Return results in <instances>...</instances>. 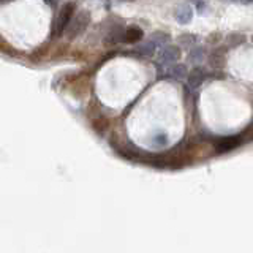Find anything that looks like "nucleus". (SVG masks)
Here are the masks:
<instances>
[{"label": "nucleus", "instance_id": "f257e3e1", "mask_svg": "<svg viewBox=\"0 0 253 253\" xmlns=\"http://www.w3.org/2000/svg\"><path fill=\"white\" fill-rule=\"evenodd\" d=\"M89 24H90V13L87 10L79 11L78 14H75V18H71V21L68 24V27L65 30L67 38L68 40L78 38L83 32H85V29L89 27Z\"/></svg>", "mask_w": 253, "mask_h": 253}, {"label": "nucleus", "instance_id": "f03ea898", "mask_svg": "<svg viewBox=\"0 0 253 253\" xmlns=\"http://www.w3.org/2000/svg\"><path fill=\"white\" fill-rule=\"evenodd\" d=\"M75 14V3L73 2H68L62 6L60 13L57 14V19H55V24H54V37L59 38L60 35L65 34V30L68 27V24L71 21Z\"/></svg>", "mask_w": 253, "mask_h": 253}, {"label": "nucleus", "instance_id": "7ed1b4c3", "mask_svg": "<svg viewBox=\"0 0 253 253\" xmlns=\"http://www.w3.org/2000/svg\"><path fill=\"white\" fill-rule=\"evenodd\" d=\"M244 142L242 134H233V136H221L215 139V150L218 154L229 152V150H234L236 147H239Z\"/></svg>", "mask_w": 253, "mask_h": 253}, {"label": "nucleus", "instance_id": "20e7f679", "mask_svg": "<svg viewBox=\"0 0 253 253\" xmlns=\"http://www.w3.org/2000/svg\"><path fill=\"white\" fill-rule=\"evenodd\" d=\"M180 47L179 46H174V44H168V46H163L162 51L158 52V60L162 63H174L180 59Z\"/></svg>", "mask_w": 253, "mask_h": 253}, {"label": "nucleus", "instance_id": "39448f33", "mask_svg": "<svg viewBox=\"0 0 253 253\" xmlns=\"http://www.w3.org/2000/svg\"><path fill=\"white\" fill-rule=\"evenodd\" d=\"M174 18L182 26H187V24L192 22L193 19V8L188 3H182L176 8V13H174Z\"/></svg>", "mask_w": 253, "mask_h": 253}, {"label": "nucleus", "instance_id": "423d86ee", "mask_svg": "<svg viewBox=\"0 0 253 253\" xmlns=\"http://www.w3.org/2000/svg\"><path fill=\"white\" fill-rule=\"evenodd\" d=\"M206 79V71L201 67H195L190 73L187 75V83L190 89H198Z\"/></svg>", "mask_w": 253, "mask_h": 253}, {"label": "nucleus", "instance_id": "0eeeda50", "mask_svg": "<svg viewBox=\"0 0 253 253\" xmlns=\"http://www.w3.org/2000/svg\"><path fill=\"white\" fill-rule=\"evenodd\" d=\"M142 37H144V32H142L141 27L130 26L124 34V42H126V43H139L142 40Z\"/></svg>", "mask_w": 253, "mask_h": 253}, {"label": "nucleus", "instance_id": "6e6552de", "mask_svg": "<svg viewBox=\"0 0 253 253\" xmlns=\"http://www.w3.org/2000/svg\"><path fill=\"white\" fill-rule=\"evenodd\" d=\"M226 49L225 47H218V49H213L209 55V63L213 68H221L225 65V59H226Z\"/></svg>", "mask_w": 253, "mask_h": 253}, {"label": "nucleus", "instance_id": "1a4fd4ad", "mask_svg": "<svg viewBox=\"0 0 253 253\" xmlns=\"http://www.w3.org/2000/svg\"><path fill=\"white\" fill-rule=\"evenodd\" d=\"M188 71H187V67L184 63H176V65H172L169 68V76L171 78H176V79H184L187 78Z\"/></svg>", "mask_w": 253, "mask_h": 253}, {"label": "nucleus", "instance_id": "9d476101", "mask_svg": "<svg viewBox=\"0 0 253 253\" xmlns=\"http://www.w3.org/2000/svg\"><path fill=\"white\" fill-rule=\"evenodd\" d=\"M245 42V35L244 34H239V32H231L228 37H226V44L229 47H236L239 46Z\"/></svg>", "mask_w": 253, "mask_h": 253}, {"label": "nucleus", "instance_id": "9b49d317", "mask_svg": "<svg viewBox=\"0 0 253 253\" xmlns=\"http://www.w3.org/2000/svg\"><path fill=\"white\" fill-rule=\"evenodd\" d=\"M169 40H171V37H169V34H166V32H155V34H152V37H150V42H152L155 46H165Z\"/></svg>", "mask_w": 253, "mask_h": 253}, {"label": "nucleus", "instance_id": "f8f14e48", "mask_svg": "<svg viewBox=\"0 0 253 253\" xmlns=\"http://www.w3.org/2000/svg\"><path fill=\"white\" fill-rule=\"evenodd\" d=\"M204 47H195V49H192V52L188 54V60L195 63V65H200V63L204 60Z\"/></svg>", "mask_w": 253, "mask_h": 253}, {"label": "nucleus", "instance_id": "ddd939ff", "mask_svg": "<svg viewBox=\"0 0 253 253\" xmlns=\"http://www.w3.org/2000/svg\"><path fill=\"white\" fill-rule=\"evenodd\" d=\"M138 52H139L141 55H146V57H149V55H152V54L155 52V44H154L152 42H147V43L141 44V46L138 47Z\"/></svg>", "mask_w": 253, "mask_h": 253}, {"label": "nucleus", "instance_id": "4468645a", "mask_svg": "<svg viewBox=\"0 0 253 253\" xmlns=\"http://www.w3.org/2000/svg\"><path fill=\"white\" fill-rule=\"evenodd\" d=\"M179 42H180V44H184V46H192V44L196 43V37L195 35H190V34L180 35L179 37Z\"/></svg>", "mask_w": 253, "mask_h": 253}, {"label": "nucleus", "instance_id": "2eb2a0df", "mask_svg": "<svg viewBox=\"0 0 253 253\" xmlns=\"http://www.w3.org/2000/svg\"><path fill=\"white\" fill-rule=\"evenodd\" d=\"M155 144L157 146H166L168 144V136L165 133H158L155 136Z\"/></svg>", "mask_w": 253, "mask_h": 253}, {"label": "nucleus", "instance_id": "dca6fc26", "mask_svg": "<svg viewBox=\"0 0 253 253\" xmlns=\"http://www.w3.org/2000/svg\"><path fill=\"white\" fill-rule=\"evenodd\" d=\"M228 2H233V3H242V5H252L253 0H228Z\"/></svg>", "mask_w": 253, "mask_h": 253}, {"label": "nucleus", "instance_id": "f3484780", "mask_svg": "<svg viewBox=\"0 0 253 253\" xmlns=\"http://www.w3.org/2000/svg\"><path fill=\"white\" fill-rule=\"evenodd\" d=\"M8 2V0H0V5H2V3H6Z\"/></svg>", "mask_w": 253, "mask_h": 253}, {"label": "nucleus", "instance_id": "a211bd4d", "mask_svg": "<svg viewBox=\"0 0 253 253\" xmlns=\"http://www.w3.org/2000/svg\"><path fill=\"white\" fill-rule=\"evenodd\" d=\"M121 2H134V0H121Z\"/></svg>", "mask_w": 253, "mask_h": 253}, {"label": "nucleus", "instance_id": "6ab92c4d", "mask_svg": "<svg viewBox=\"0 0 253 253\" xmlns=\"http://www.w3.org/2000/svg\"><path fill=\"white\" fill-rule=\"evenodd\" d=\"M252 40H253V35H252Z\"/></svg>", "mask_w": 253, "mask_h": 253}]
</instances>
